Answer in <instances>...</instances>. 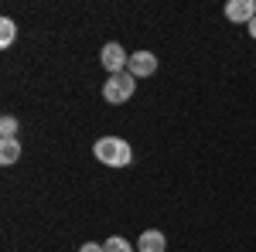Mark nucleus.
I'll return each instance as SVG.
<instances>
[{
  "label": "nucleus",
  "mask_w": 256,
  "mask_h": 252,
  "mask_svg": "<svg viewBox=\"0 0 256 252\" xmlns=\"http://www.w3.org/2000/svg\"><path fill=\"white\" fill-rule=\"evenodd\" d=\"M0 133H4V140H18V119L4 116L0 119Z\"/></svg>",
  "instance_id": "obj_10"
},
{
  "label": "nucleus",
  "mask_w": 256,
  "mask_h": 252,
  "mask_svg": "<svg viewBox=\"0 0 256 252\" xmlns=\"http://www.w3.org/2000/svg\"><path fill=\"white\" fill-rule=\"evenodd\" d=\"M20 160V140H0V164L10 167Z\"/></svg>",
  "instance_id": "obj_7"
},
{
  "label": "nucleus",
  "mask_w": 256,
  "mask_h": 252,
  "mask_svg": "<svg viewBox=\"0 0 256 252\" xmlns=\"http://www.w3.org/2000/svg\"><path fill=\"white\" fill-rule=\"evenodd\" d=\"M226 17L232 24H250L256 17V0H229L226 3Z\"/></svg>",
  "instance_id": "obj_5"
},
{
  "label": "nucleus",
  "mask_w": 256,
  "mask_h": 252,
  "mask_svg": "<svg viewBox=\"0 0 256 252\" xmlns=\"http://www.w3.org/2000/svg\"><path fill=\"white\" fill-rule=\"evenodd\" d=\"M126 72L134 78H147L158 72V55L154 51H134L130 55V65H126Z\"/></svg>",
  "instance_id": "obj_4"
},
{
  "label": "nucleus",
  "mask_w": 256,
  "mask_h": 252,
  "mask_svg": "<svg viewBox=\"0 0 256 252\" xmlns=\"http://www.w3.org/2000/svg\"><path fill=\"white\" fill-rule=\"evenodd\" d=\"M14 34H18V27H14V20H10V17H4V20H0V44L7 48V44L14 41Z\"/></svg>",
  "instance_id": "obj_9"
},
{
  "label": "nucleus",
  "mask_w": 256,
  "mask_h": 252,
  "mask_svg": "<svg viewBox=\"0 0 256 252\" xmlns=\"http://www.w3.org/2000/svg\"><path fill=\"white\" fill-rule=\"evenodd\" d=\"M246 27H250V34H253V38H256V17L250 20V24H246Z\"/></svg>",
  "instance_id": "obj_12"
},
{
  "label": "nucleus",
  "mask_w": 256,
  "mask_h": 252,
  "mask_svg": "<svg viewBox=\"0 0 256 252\" xmlns=\"http://www.w3.org/2000/svg\"><path fill=\"white\" fill-rule=\"evenodd\" d=\"M92 154H96V160L106 164V167H130V164H134L130 143L120 140V136H99L96 147H92Z\"/></svg>",
  "instance_id": "obj_1"
},
{
  "label": "nucleus",
  "mask_w": 256,
  "mask_h": 252,
  "mask_svg": "<svg viewBox=\"0 0 256 252\" xmlns=\"http://www.w3.org/2000/svg\"><path fill=\"white\" fill-rule=\"evenodd\" d=\"M79 252H106V249H102V242H82Z\"/></svg>",
  "instance_id": "obj_11"
},
{
  "label": "nucleus",
  "mask_w": 256,
  "mask_h": 252,
  "mask_svg": "<svg viewBox=\"0 0 256 252\" xmlns=\"http://www.w3.org/2000/svg\"><path fill=\"white\" fill-rule=\"evenodd\" d=\"M102 249L106 252H134V246H130L126 239H120V235H110V239L102 242Z\"/></svg>",
  "instance_id": "obj_8"
},
{
  "label": "nucleus",
  "mask_w": 256,
  "mask_h": 252,
  "mask_svg": "<svg viewBox=\"0 0 256 252\" xmlns=\"http://www.w3.org/2000/svg\"><path fill=\"white\" fill-rule=\"evenodd\" d=\"M137 92V78L130 75V72H120V75H110L106 82H102V99L106 102H113V106H120V102H126V99Z\"/></svg>",
  "instance_id": "obj_2"
},
{
  "label": "nucleus",
  "mask_w": 256,
  "mask_h": 252,
  "mask_svg": "<svg viewBox=\"0 0 256 252\" xmlns=\"http://www.w3.org/2000/svg\"><path fill=\"white\" fill-rule=\"evenodd\" d=\"M99 61H102V68H106L110 75H120V72H126V65H130V55L123 51V44L110 41V44H102V51H99Z\"/></svg>",
  "instance_id": "obj_3"
},
{
  "label": "nucleus",
  "mask_w": 256,
  "mask_h": 252,
  "mask_svg": "<svg viewBox=\"0 0 256 252\" xmlns=\"http://www.w3.org/2000/svg\"><path fill=\"white\" fill-rule=\"evenodd\" d=\"M168 249V239L158 229H147V232L137 239V252H164Z\"/></svg>",
  "instance_id": "obj_6"
}]
</instances>
